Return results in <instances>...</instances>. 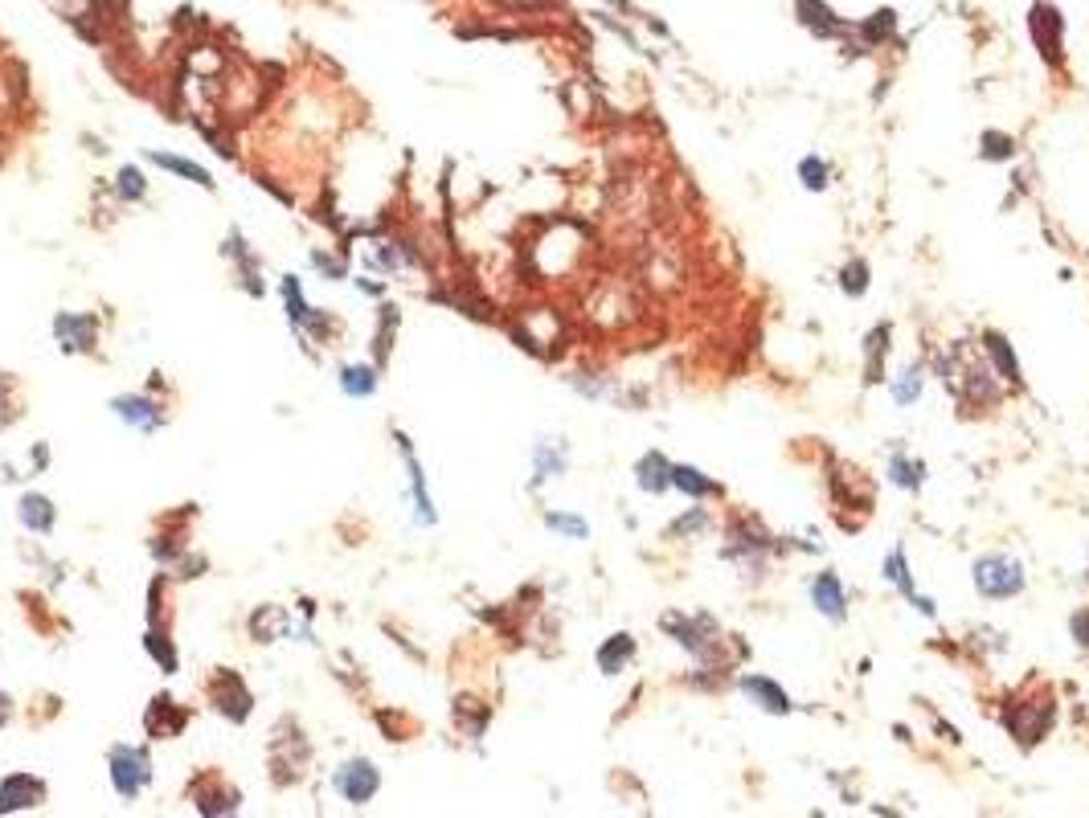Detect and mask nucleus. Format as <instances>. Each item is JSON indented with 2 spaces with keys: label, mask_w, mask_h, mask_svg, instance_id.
Masks as SVG:
<instances>
[{
  "label": "nucleus",
  "mask_w": 1089,
  "mask_h": 818,
  "mask_svg": "<svg viewBox=\"0 0 1089 818\" xmlns=\"http://www.w3.org/2000/svg\"><path fill=\"white\" fill-rule=\"evenodd\" d=\"M16 417H21V389L9 372H0V434L9 430Z\"/></svg>",
  "instance_id": "obj_28"
},
{
  "label": "nucleus",
  "mask_w": 1089,
  "mask_h": 818,
  "mask_svg": "<svg viewBox=\"0 0 1089 818\" xmlns=\"http://www.w3.org/2000/svg\"><path fill=\"white\" fill-rule=\"evenodd\" d=\"M672 487L684 491V496H693V499H705V496H717V491H721L713 479H705V475H700L697 466H676V463H672Z\"/></svg>",
  "instance_id": "obj_24"
},
{
  "label": "nucleus",
  "mask_w": 1089,
  "mask_h": 818,
  "mask_svg": "<svg viewBox=\"0 0 1089 818\" xmlns=\"http://www.w3.org/2000/svg\"><path fill=\"white\" fill-rule=\"evenodd\" d=\"M144 651H147V659H152V663H156L164 675H177L180 672L177 647H173V639H168V635H156V630H147V635H144Z\"/></svg>",
  "instance_id": "obj_25"
},
{
  "label": "nucleus",
  "mask_w": 1089,
  "mask_h": 818,
  "mask_svg": "<svg viewBox=\"0 0 1089 818\" xmlns=\"http://www.w3.org/2000/svg\"><path fill=\"white\" fill-rule=\"evenodd\" d=\"M700 524H705V515L693 512V515H684V520H680V524H676V529H672V532H688V529H700Z\"/></svg>",
  "instance_id": "obj_39"
},
{
  "label": "nucleus",
  "mask_w": 1089,
  "mask_h": 818,
  "mask_svg": "<svg viewBox=\"0 0 1089 818\" xmlns=\"http://www.w3.org/2000/svg\"><path fill=\"white\" fill-rule=\"evenodd\" d=\"M1011 140L1008 135H999V131H987L983 135V161H1011Z\"/></svg>",
  "instance_id": "obj_36"
},
{
  "label": "nucleus",
  "mask_w": 1089,
  "mask_h": 818,
  "mask_svg": "<svg viewBox=\"0 0 1089 818\" xmlns=\"http://www.w3.org/2000/svg\"><path fill=\"white\" fill-rule=\"evenodd\" d=\"M332 790H336L341 803L357 806V810L360 806H369L377 794H381V770H377V761L365 754L341 761V766L332 770Z\"/></svg>",
  "instance_id": "obj_3"
},
{
  "label": "nucleus",
  "mask_w": 1089,
  "mask_h": 818,
  "mask_svg": "<svg viewBox=\"0 0 1089 818\" xmlns=\"http://www.w3.org/2000/svg\"><path fill=\"white\" fill-rule=\"evenodd\" d=\"M16 524L29 532V536H49L58 529V508L46 491H21L16 496Z\"/></svg>",
  "instance_id": "obj_12"
},
{
  "label": "nucleus",
  "mask_w": 1089,
  "mask_h": 818,
  "mask_svg": "<svg viewBox=\"0 0 1089 818\" xmlns=\"http://www.w3.org/2000/svg\"><path fill=\"white\" fill-rule=\"evenodd\" d=\"M144 161L147 164H156L161 173H173L177 180H189V185H197V189H213L217 180H213V173L205 168V164H197V161H189V156H177V152H161V147H144Z\"/></svg>",
  "instance_id": "obj_14"
},
{
  "label": "nucleus",
  "mask_w": 1089,
  "mask_h": 818,
  "mask_svg": "<svg viewBox=\"0 0 1089 818\" xmlns=\"http://www.w3.org/2000/svg\"><path fill=\"white\" fill-rule=\"evenodd\" d=\"M545 529L566 541H590V524L578 512H545Z\"/></svg>",
  "instance_id": "obj_27"
},
{
  "label": "nucleus",
  "mask_w": 1089,
  "mask_h": 818,
  "mask_svg": "<svg viewBox=\"0 0 1089 818\" xmlns=\"http://www.w3.org/2000/svg\"><path fill=\"white\" fill-rule=\"evenodd\" d=\"M111 189H115V197H119L123 205H140V201H147V177H144V168H140V164H123V168L115 173Z\"/></svg>",
  "instance_id": "obj_23"
},
{
  "label": "nucleus",
  "mask_w": 1089,
  "mask_h": 818,
  "mask_svg": "<svg viewBox=\"0 0 1089 818\" xmlns=\"http://www.w3.org/2000/svg\"><path fill=\"white\" fill-rule=\"evenodd\" d=\"M812 606L824 614V618H831V623H844L848 618V597H844V585H840L836 573H819V578L812 581Z\"/></svg>",
  "instance_id": "obj_19"
},
{
  "label": "nucleus",
  "mask_w": 1089,
  "mask_h": 818,
  "mask_svg": "<svg viewBox=\"0 0 1089 818\" xmlns=\"http://www.w3.org/2000/svg\"><path fill=\"white\" fill-rule=\"evenodd\" d=\"M1074 639L1089 651V614H1077L1074 618Z\"/></svg>",
  "instance_id": "obj_38"
},
{
  "label": "nucleus",
  "mask_w": 1089,
  "mask_h": 818,
  "mask_svg": "<svg viewBox=\"0 0 1089 818\" xmlns=\"http://www.w3.org/2000/svg\"><path fill=\"white\" fill-rule=\"evenodd\" d=\"M611 4H615V9H631V0H611Z\"/></svg>",
  "instance_id": "obj_40"
},
{
  "label": "nucleus",
  "mask_w": 1089,
  "mask_h": 818,
  "mask_svg": "<svg viewBox=\"0 0 1089 818\" xmlns=\"http://www.w3.org/2000/svg\"><path fill=\"white\" fill-rule=\"evenodd\" d=\"M308 262L316 266V271L324 274L328 283H344L348 278V262H344L341 254H332V250H320V246H311L308 250Z\"/></svg>",
  "instance_id": "obj_29"
},
{
  "label": "nucleus",
  "mask_w": 1089,
  "mask_h": 818,
  "mask_svg": "<svg viewBox=\"0 0 1089 818\" xmlns=\"http://www.w3.org/2000/svg\"><path fill=\"white\" fill-rule=\"evenodd\" d=\"M798 180H803V189H812V193H824L831 185V168L819 156H803L798 161Z\"/></svg>",
  "instance_id": "obj_31"
},
{
  "label": "nucleus",
  "mask_w": 1089,
  "mask_h": 818,
  "mask_svg": "<svg viewBox=\"0 0 1089 818\" xmlns=\"http://www.w3.org/2000/svg\"><path fill=\"white\" fill-rule=\"evenodd\" d=\"M222 258L226 262H234V271H238V283L246 287V295H255V299H262V262H259V254L250 250V241L242 238V229H229L226 238H222Z\"/></svg>",
  "instance_id": "obj_11"
},
{
  "label": "nucleus",
  "mask_w": 1089,
  "mask_h": 818,
  "mask_svg": "<svg viewBox=\"0 0 1089 818\" xmlns=\"http://www.w3.org/2000/svg\"><path fill=\"white\" fill-rule=\"evenodd\" d=\"M185 721H189V712H185V708H177V700H173V696H156V700H152V708H147V716H144L147 733H152L156 740L180 737Z\"/></svg>",
  "instance_id": "obj_17"
},
{
  "label": "nucleus",
  "mask_w": 1089,
  "mask_h": 818,
  "mask_svg": "<svg viewBox=\"0 0 1089 818\" xmlns=\"http://www.w3.org/2000/svg\"><path fill=\"white\" fill-rule=\"evenodd\" d=\"M189 798H193V810L201 818H226V815H238V810H242V790L222 782V778H201V782L189 790Z\"/></svg>",
  "instance_id": "obj_10"
},
{
  "label": "nucleus",
  "mask_w": 1089,
  "mask_h": 818,
  "mask_svg": "<svg viewBox=\"0 0 1089 818\" xmlns=\"http://www.w3.org/2000/svg\"><path fill=\"white\" fill-rule=\"evenodd\" d=\"M897 29V13L893 9H880V13H873V21H864L861 25V33L868 37V42H885L889 33Z\"/></svg>",
  "instance_id": "obj_34"
},
{
  "label": "nucleus",
  "mask_w": 1089,
  "mask_h": 818,
  "mask_svg": "<svg viewBox=\"0 0 1089 818\" xmlns=\"http://www.w3.org/2000/svg\"><path fill=\"white\" fill-rule=\"evenodd\" d=\"M885 578H889L897 590H901V597H910V602L918 597V594H913V581H910V569H905V553H901V548H893V553L885 557Z\"/></svg>",
  "instance_id": "obj_32"
},
{
  "label": "nucleus",
  "mask_w": 1089,
  "mask_h": 818,
  "mask_svg": "<svg viewBox=\"0 0 1089 818\" xmlns=\"http://www.w3.org/2000/svg\"><path fill=\"white\" fill-rule=\"evenodd\" d=\"M889 475H893L897 487H905V491H918L922 479H926V466L905 459V454H893V463H889Z\"/></svg>",
  "instance_id": "obj_30"
},
{
  "label": "nucleus",
  "mask_w": 1089,
  "mask_h": 818,
  "mask_svg": "<svg viewBox=\"0 0 1089 818\" xmlns=\"http://www.w3.org/2000/svg\"><path fill=\"white\" fill-rule=\"evenodd\" d=\"M393 442H398V454H402V463H406V499H410V508H414V524L435 529V524H439V508H435V499H430V483H426L423 459L414 454V442H410L402 430L393 434Z\"/></svg>",
  "instance_id": "obj_4"
},
{
  "label": "nucleus",
  "mask_w": 1089,
  "mask_h": 818,
  "mask_svg": "<svg viewBox=\"0 0 1089 818\" xmlns=\"http://www.w3.org/2000/svg\"><path fill=\"white\" fill-rule=\"evenodd\" d=\"M111 417L119 426H128L131 434H156L164 426V402H156L152 393L144 389H135V393H115L111 402H107Z\"/></svg>",
  "instance_id": "obj_5"
},
{
  "label": "nucleus",
  "mask_w": 1089,
  "mask_h": 818,
  "mask_svg": "<svg viewBox=\"0 0 1089 818\" xmlns=\"http://www.w3.org/2000/svg\"><path fill=\"white\" fill-rule=\"evenodd\" d=\"M566 466H569L566 442L541 438V442H533V483H529V487H541V483H549V479H557V475H566Z\"/></svg>",
  "instance_id": "obj_18"
},
{
  "label": "nucleus",
  "mask_w": 1089,
  "mask_h": 818,
  "mask_svg": "<svg viewBox=\"0 0 1089 818\" xmlns=\"http://www.w3.org/2000/svg\"><path fill=\"white\" fill-rule=\"evenodd\" d=\"M631 659H635V639H631V635H611V639L599 647L594 663H599L602 675H623Z\"/></svg>",
  "instance_id": "obj_22"
},
{
  "label": "nucleus",
  "mask_w": 1089,
  "mask_h": 818,
  "mask_svg": "<svg viewBox=\"0 0 1089 818\" xmlns=\"http://www.w3.org/2000/svg\"><path fill=\"white\" fill-rule=\"evenodd\" d=\"M250 630H255V639H259V642L292 639V635H304V639H311L308 626H299V630H295L292 614L283 610V606H262V610L250 618Z\"/></svg>",
  "instance_id": "obj_16"
},
{
  "label": "nucleus",
  "mask_w": 1089,
  "mask_h": 818,
  "mask_svg": "<svg viewBox=\"0 0 1089 818\" xmlns=\"http://www.w3.org/2000/svg\"><path fill=\"white\" fill-rule=\"evenodd\" d=\"M742 691H746L758 708H766L770 716H786V712H791V696H786L774 679H766V675H746V679H742Z\"/></svg>",
  "instance_id": "obj_20"
},
{
  "label": "nucleus",
  "mask_w": 1089,
  "mask_h": 818,
  "mask_svg": "<svg viewBox=\"0 0 1089 818\" xmlns=\"http://www.w3.org/2000/svg\"><path fill=\"white\" fill-rule=\"evenodd\" d=\"M107 782H111L119 803H140L156 782V766H152L147 745H128V740L111 745L107 749Z\"/></svg>",
  "instance_id": "obj_1"
},
{
  "label": "nucleus",
  "mask_w": 1089,
  "mask_h": 818,
  "mask_svg": "<svg viewBox=\"0 0 1089 818\" xmlns=\"http://www.w3.org/2000/svg\"><path fill=\"white\" fill-rule=\"evenodd\" d=\"M840 287H844V295L848 299H861L864 291H868V262H848L844 266V274H840Z\"/></svg>",
  "instance_id": "obj_33"
},
{
  "label": "nucleus",
  "mask_w": 1089,
  "mask_h": 818,
  "mask_svg": "<svg viewBox=\"0 0 1089 818\" xmlns=\"http://www.w3.org/2000/svg\"><path fill=\"white\" fill-rule=\"evenodd\" d=\"M365 266L374 274H381L386 283L398 278V274L406 271V266H418V254L410 250L402 238H390V234H381V238H369L365 241Z\"/></svg>",
  "instance_id": "obj_9"
},
{
  "label": "nucleus",
  "mask_w": 1089,
  "mask_h": 818,
  "mask_svg": "<svg viewBox=\"0 0 1089 818\" xmlns=\"http://www.w3.org/2000/svg\"><path fill=\"white\" fill-rule=\"evenodd\" d=\"M279 299H283V316L292 323V332H299L304 340H328L332 336V316L320 311V307L308 304V295H304V283H299V274H283L279 278Z\"/></svg>",
  "instance_id": "obj_2"
},
{
  "label": "nucleus",
  "mask_w": 1089,
  "mask_h": 818,
  "mask_svg": "<svg viewBox=\"0 0 1089 818\" xmlns=\"http://www.w3.org/2000/svg\"><path fill=\"white\" fill-rule=\"evenodd\" d=\"M49 332H54V344L62 356H86L95 353L98 344V320L91 311H58L49 320Z\"/></svg>",
  "instance_id": "obj_7"
},
{
  "label": "nucleus",
  "mask_w": 1089,
  "mask_h": 818,
  "mask_svg": "<svg viewBox=\"0 0 1089 818\" xmlns=\"http://www.w3.org/2000/svg\"><path fill=\"white\" fill-rule=\"evenodd\" d=\"M49 790L46 782L29 770H13L0 778V818L9 815H29L37 806H46Z\"/></svg>",
  "instance_id": "obj_8"
},
{
  "label": "nucleus",
  "mask_w": 1089,
  "mask_h": 818,
  "mask_svg": "<svg viewBox=\"0 0 1089 818\" xmlns=\"http://www.w3.org/2000/svg\"><path fill=\"white\" fill-rule=\"evenodd\" d=\"M795 13L815 37H848V29H852V25L840 21V13H836L831 4H824V0H795Z\"/></svg>",
  "instance_id": "obj_15"
},
{
  "label": "nucleus",
  "mask_w": 1089,
  "mask_h": 818,
  "mask_svg": "<svg viewBox=\"0 0 1089 818\" xmlns=\"http://www.w3.org/2000/svg\"><path fill=\"white\" fill-rule=\"evenodd\" d=\"M336 386H341V393L348 402H369V398H377V389H381V369H377L374 360H348L336 372Z\"/></svg>",
  "instance_id": "obj_13"
},
{
  "label": "nucleus",
  "mask_w": 1089,
  "mask_h": 818,
  "mask_svg": "<svg viewBox=\"0 0 1089 818\" xmlns=\"http://www.w3.org/2000/svg\"><path fill=\"white\" fill-rule=\"evenodd\" d=\"M635 483L648 491V496H664L672 487V463H667L660 450H648L639 463H635Z\"/></svg>",
  "instance_id": "obj_21"
},
{
  "label": "nucleus",
  "mask_w": 1089,
  "mask_h": 818,
  "mask_svg": "<svg viewBox=\"0 0 1089 818\" xmlns=\"http://www.w3.org/2000/svg\"><path fill=\"white\" fill-rule=\"evenodd\" d=\"M975 590L979 597H992V602L1025 594V565L1011 557H983L975 561Z\"/></svg>",
  "instance_id": "obj_6"
},
{
  "label": "nucleus",
  "mask_w": 1089,
  "mask_h": 818,
  "mask_svg": "<svg viewBox=\"0 0 1089 818\" xmlns=\"http://www.w3.org/2000/svg\"><path fill=\"white\" fill-rule=\"evenodd\" d=\"M13 712H16V700H13V691H4V688H0V728H4V724L13 721Z\"/></svg>",
  "instance_id": "obj_37"
},
{
  "label": "nucleus",
  "mask_w": 1089,
  "mask_h": 818,
  "mask_svg": "<svg viewBox=\"0 0 1089 818\" xmlns=\"http://www.w3.org/2000/svg\"><path fill=\"white\" fill-rule=\"evenodd\" d=\"M918 393H922V377H918V369L901 372V377L893 381V402L897 405H913L918 402Z\"/></svg>",
  "instance_id": "obj_35"
},
{
  "label": "nucleus",
  "mask_w": 1089,
  "mask_h": 818,
  "mask_svg": "<svg viewBox=\"0 0 1089 818\" xmlns=\"http://www.w3.org/2000/svg\"><path fill=\"white\" fill-rule=\"evenodd\" d=\"M983 344H987V356H992V360H995V369H999V377L1016 386V381H1020V369H1016V353H1011L1008 340L999 336V332H987V336H983Z\"/></svg>",
  "instance_id": "obj_26"
}]
</instances>
